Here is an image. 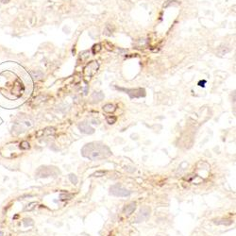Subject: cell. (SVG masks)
Here are the masks:
<instances>
[{
    "label": "cell",
    "mask_w": 236,
    "mask_h": 236,
    "mask_svg": "<svg viewBox=\"0 0 236 236\" xmlns=\"http://www.w3.org/2000/svg\"><path fill=\"white\" fill-rule=\"evenodd\" d=\"M81 155L91 161H100L111 156V151L107 145L100 142H92L82 147Z\"/></svg>",
    "instance_id": "cell-1"
},
{
    "label": "cell",
    "mask_w": 236,
    "mask_h": 236,
    "mask_svg": "<svg viewBox=\"0 0 236 236\" xmlns=\"http://www.w3.org/2000/svg\"><path fill=\"white\" fill-rule=\"evenodd\" d=\"M115 89L120 91V92H124V93L128 94L131 99L141 98V97L145 96V90L144 89V88H137V89H126V88H121V87L115 86Z\"/></svg>",
    "instance_id": "cell-2"
},
{
    "label": "cell",
    "mask_w": 236,
    "mask_h": 236,
    "mask_svg": "<svg viewBox=\"0 0 236 236\" xmlns=\"http://www.w3.org/2000/svg\"><path fill=\"white\" fill-rule=\"evenodd\" d=\"M37 174L39 177H41V178H46V177H49L51 175L54 177H57L60 174V170L54 166H42L38 170Z\"/></svg>",
    "instance_id": "cell-3"
},
{
    "label": "cell",
    "mask_w": 236,
    "mask_h": 236,
    "mask_svg": "<svg viewBox=\"0 0 236 236\" xmlns=\"http://www.w3.org/2000/svg\"><path fill=\"white\" fill-rule=\"evenodd\" d=\"M110 194L119 197H127L131 196V191H128V189L122 187L119 184H115L110 188Z\"/></svg>",
    "instance_id": "cell-4"
},
{
    "label": "cell",
    "mask_w": 236,
    "mask_h": 236,
    "mask_svg": "<svg viewBox=\"0 0 236 236\" xmlns=\"http://www.w3.org/2000/svg\"><path fill=\"white\" fill-rule=\"evenodd\" d=\"M149 214H150V209L149 208H147V207L142 208L140 210V212H139L137 217L135 218V222H141V221L146 219V218L149 216Z\"/></svg>",
    "instance_id": "cell-5"
},
{
    "label": "cell",
    "mask_w": 236,
    "mask_h": 236,
    "mask_svg": "<svg viewBox=\"0 0 236 236\" xmlns=\"http://www.w3.org/2000/svg\"><path fill=\"white\" fill-rule=\"evenodd\" d=\"M97 68H98V64L96 62H92L90 64H88V65L86 66L85 74L89 75V79H90V76L94 75V73L97 71Z\"/></svg>",
    "instance_id": "cell-6"
},
{
    "label": "cell",
    "mask_w": 236,
    "mask_h": 236,
    "mask_svg": "<svg viewBox=\"0 0 236 236\" xmlns=\"http://www.w3.org/2000/svg\"><path fill=\"white\" fill-rule=\"evenodd\" d=\"M79 128L82 133H85V134H93L94 132V129L89 125V124H87L85 122L79 124Z\"/></svg>",
    "instance_id": "cell-7"
},
{
    "label": "cell",
    "mask_w": 236,
    "mask_h": 236,
    "mask_svg": "<svg viewBox=\"0 0 236 236\" xmlns=\"http://www.w3.org/2000/svg\"><path fill=\"white\" fill-rule=\"evenodd\" d=\"M135 209H136V204H135L134 202H132L131 204L125 206V208L123 209V212L125 214H127V215H129L135 211Z\"/></svg>",
    "instance_id": "cell-8"
},
{
    "label": "cell",
    "mask_w": 236,
    "mask_h": 236,
    "mask_svg": "<svg viewBox=\"0 0 236 236\" xmlns=\"http://www.w3.org/2000/svg\"><path fill=\"white\" fill-rule=\"evenodd\" d=\"M103 98H104V94L101 92H94L92 94V100L94 103L101 101V100H103Z\"/></svg>",
    "instance_id": "cell-9"
},
{
    "label": "cell",
    "mask_w": 236,
    "mask_h": 236,
    "mask_svg": "<svg viewBox=\"0 0 236 236\" xmlns=\"http://www.w3.org/2000/svg\"><path fill=\"white\" fill-rule=\"evenodd\" d=\"M103 111H105V113H114V111H115V107L113 105V104H106L104 107H103Z\"/></svg>",
    "instance_id": "cell-10"
},
{
    "label": "cell",
    "mask_w": 236,
    "mask_h": 236,
    "mask_svg": "<svg viewBox=\"0 0 236 236\" xmlns=\"http://www.w3.org/2000/svg\"><path fill=\"white\" fill-rule=\"evenodd\" d=\"M68 178H69L70 181L72 182L73 184H76V183H78V178H76V176L75 174H69Z\"/></svg>",
    "instance_id": "cell-11"
},
{
    "label": "cell",
    "mask_w": 236,
    "mask_h": 236,
    "mask_svg": "<svg viewBox=\"0 0 236 236\" xmlns=\"http://www.w3.org/2000/svg\"><path fill=\"white\" fill-rule=\"evenodd\" d=\"M116 119L117 118L115 116H109V117H107V122L110 124V125H113V124H114L116 122Z\"/></svg>",
    "instance_id": "cell-12"
},
{
    "label": "cell",
    "mask_w": 236,
    "mask_h": 236,
    "mask_svg": "<svg viewBox=\"0 0 236 236\" xmlns=\"http://www.w3.org/2000/svg\"><path fill=\"white\" fill-rule=\"evenodd\" d=\"M72 197H73V194H61V199H62V200L70 199Z\"/></svg>",
    "instance_id": "cell-13"
},
{
    "label": "cell",
    "mask_w": 236,
    "mask_h": 236,
    "mask_svg": "<svg viewBox=\"0 0 236 236\" xmlns=\"http://www.w3.org/2000/svg\"><path fill=\"white\" fill-rule=\"evenodd\" d=\"M104 175H106V171H96V173H94L93 176H94V177H103Z\"/></svg>",
    "instance_id": "cell-14"
},
{
    "label": "cell",
    "mask_w": 236,
    "mask_h": 236,
    "mask_svg": "<svg viewBox=\"0 0 236 236\" xmlns=\"http://www.w3.org/2000/svg\"><path fill=\"white\" fill-rule=\"evenodd\" d=\"M24 225H25V226L33 225V221L31 219H25V221H24Z\"/></svg>",
    "instance_id": "cell-15"
},
{
    "label": "cell",
    "mask_w": 236,
    "mask_h": 236,
    "mask_svg": "<svg viewBox=\"0 0 236 236\" xmlns=\"http://www.w3.org/2000/svg\"><path fill=\"white\" fill-rule=\"evenodd\" d=\"M21 145H22L21 147H22V148H24V149H27V148H28V147H29V145H28L27 142H23V143L21 144Z\"/></svg>",
    "instance_id": "cell-16"
},
{
    "label": "cell",
    "mask_w": 236,
    "mask_h": 236,
    "mask_svg": "<svg viewBox=\"0 0 236 236\" xmlns=\"http://www.w3.org/2000/svg\"><path fill=\"white\" fill-rule=\"evenodd\" d=\"M34 204H35V202H33V203H31V204H29V207H27V208H26V211H27V210H31V209L34 207V206H32V205H34Z\"/></svg>",
    "instance_id": "cell-17"
},
{
    "label": "cell",
    "mask_w": 236,
    "mask_h": 236,
    "mask_svg": "<svg viewBox=\"0 0 236 236\" xmlns=\"http://www.w3.org/2000/svg\"><path fill=\"white\" fill-rule=\"evenodd\" d=\"M9 1H10V0H1L2 3H8Z\"/></svg>",
    "instance_id": "cell-18"
}]
</instances>
